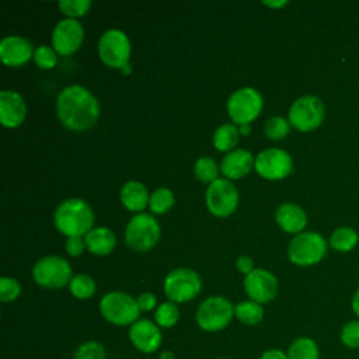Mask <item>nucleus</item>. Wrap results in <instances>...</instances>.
<instances>
[{
	"label": "nucleus",
	"mask_w": 359,
	"mask_h": 359,
	"mask_svg": "<svg viewBox=\"0 0 359 359\" xmlns=\"http://www.w3.org/2000/svg\"><path fill=\"white\" fill-rule=\"evenodd\" d=\"M56 111L65 128L86 130L98 119L100 104L86 87L73 84L65 87L57 95Z\"/></svg>",
	"instance_id": "1"
},
{
	"label": "nucleus",
	"mask_w": 359,
	"mask_h": 359,
	"mask_svg": "<svg viewBox=\"0 0 359 359\" xmlns=\"http://www.w3.org/2000/svg\"><path fill=\"white\" fill-rule=\"evenodd\" d=\"M56 229L67 237H81L91 231L94 213L91 208L77 198L63 201L55 210Z\"/></svg>",
	"instance_id": "2"
},
{
	"label": "nucleus",
	"mask_w": 359,
	"mask_h": 359,
	"mask_svg": "<svg viewBox=\"0 0 359 359\" xmlns=\"http://www.w3.org/2000/svg\"><path fill=\"white\" fill-rule=\"evenodd\" d=\"M234 317L233 303L222 296L205 299L195 314L196 324L206 332H217L224 330Z\"/></svg>",
	"instance_id": "3"
},
{
	"label": "nucleus",
	"mask_w": 359,
	"mask_h": 359,
	"mask_svg": "<svg viewBox=\"0 0 359 359\" xmlns=\"http://www.w3.org/2000/svg\"><path fill=\"white\" fill-rule=\"evenodd\" d=\"M101 316L114 325H132L139 320L136 299L123 292H109L100 302Z\"/></svg>",
	"instance_id": "4"
},
{
	"label": "nucleus",
	"mask_w": 359,
	"mask_h": 359,
	"mask_svg": "<svg viewBox=\"0 0 359 359\" xmlns=\"http://www.w3.org/2000/svg\"><path fill=\"white\" fill-rule=\"evenodd\" d=\"M327 252L324 237L316 231L299 233L292 238L287 247L289 259L300 266L314 265L320 262Z\"/></svg>",
	"instance_id": "5"
},
{
	"label": "nucleus",
	"mask_w": 359,
	"mask_h": 359,
	"mask_svg": "<svg viewBox=\"0 0 359 359\" xmlns=\"http://www.w3.org/2000/svg\"><path fill=\"white\" fill-rule=\"evenodd\" d=\"M202 289L201 276L189 268L172 269L164 279V293L172 303H187Z\"/></svg>",
	"instance_id": "6"
},
{
	"label": "nucleus",
	"mask_w": 359,
	"mask_h": 359,
	"mask_svg": "<svg viewBox=\"0 0 359 359\" xmlns=\"http://www.w3.org/2000/svg\"><path fill=\"white\" fill-rule=\"evenodd\" d=\"M160 238V226L151 215H135L125 230V241L130 250L149 251Z\"/></svg>",
	"instance_id": "7"
},
{
	"label": "nucleus",
	"mask_w": 359,
	"mask_h": 359,
	"mask_svg": "<svg viewBox=\"0 0 359 359\" xmlns=\"http://www.w3.org/2000/svg\"><path fill=\"white\" fill-rule=\"evenodd\" d=\"M264 101L261 94L252 87L236 90L227 100V112L234 123L250 125L262 109Z\"/></svg>",
	"instance_id": "8"
},
{
	"label": "nucleus",
	"mask_w": 359,
	"mask_h": 359,
	"mask_svg": "<svg viewBox=\"0 0 359 359\" xmlns=\"http://www.w3.org/2000/svg\"><path fill=\"white\" fill-rule=\"evenodd\" d=\"M34 280L46 289H60L72 280V268L69 262L56 255L41 258L32 269Z\"/></svg>",
	"instance_id": "9"
},
{
	"label": "nucleus",
	"mask_w": 359,
	"mask_h": 359,
	"mask_svg": "<svg viewBox=\"0 0 359 359\" xmlns=\"http://www.w3.org/2000/svg\"><path fill=\"white\" fill-rule=\"evenodd\" d=\"M324 114V104L318 97L304 95L292 104L289 123L302 132H310L321 125Z\"/></svg>",
	"instance_id": "10"
},
{
	"label": "nucleus",
	"mask_w": 359,
	"mask_h": 359,
	"mask_svg": "<svg viewBox=\"0 0 359 359\" xmlns=\"http://www.w3.org/2000/svg\"><path fill=\"white\" fill-rule=\"evenodd\" d=\"M98 55L107 66L121 70L126 63H129V38L121 29L105 31L98 41Z\"/></svg>",
	"instance_id": "11"
},
{
	"label": "nucleus",
	"mask_w": 359,
	"mask_h": 359,
	"mask_svg": "<svg viewBox=\"0 0 359 359\" xmlns=\"http://www.w3.org/2000/svg\"><path fill=\"white\" fill-rule=\"evenodd\" d=\"M238 203V192L230 180L217 178L209 184L206 191V205L212 215L217 217L230 216Z\"/></svg>",
	"instance_id": "12"
},
{
	"label": "nucleus",
	"mask_w": 359,
	"mask_h": 359,
	"mask_svg": "<svg viewBox=\"0 0 359 359\" xmlns=\"http://www.w3.org/2000/svg\"><path fill=\"white\" fill-rule=\"evenodd\" d=\"M292 157L282 149L262 150L255 158V171L265 180L276 181L292 172Z\"/></svg>",
	"instance_id": "13"
},
{
	"label": "nucleus",
	"mask_w": 359,
	"mask_h": 359,
	"mask_svg": "<svg viewBox=\"0 0 359 359\" xmlns=\"http://www.w3.org/2000/svg\"><path fill=\"white\" fill-rule=\"evenodd\" d=\"M84 38L83 25L73 18H65L56 24L52 34V45L56 53L67 56L74 53Z\"/></svg>",
	"instance_id": "14"
},
{
	"label": "nucleus",
	"mask_w": 359,
	"mask_h": 359,
	"mask_svg": "<svg viewBox=\"0 0 359 359\" xmlns=\"http://www.w3.org/2000/svg\"><path fill=\"white\" fill-rule=\"evenodd\" d=\"M244 289L251 300L262 304L275 299L278 292V280L271 272L258 268L245 275Z\"/></svg>",
	"instance_id": "15"
},
{
	"label": "nucleus",
	"mask_w": 359,
	"mask_h": 359,
	"mask_svg": "<svg viewBox=\"0 0 359 359\" xmlns=\"http://www.w3.org/2000/svg\"><path fill=\"white\" fill-rule=\"evenodd\" d=\"M129 341L137 351L143 353H153L160 348L163 335L160 327L156 323L147 318H142L130 325Z\"/></svg>",
	"instance_id": "16"
},
{
	"label": "nucleus",
	"mask_w": 359,
	"mask_h": 359,
	"mask_svg": "<svg viewBox=\"0 0 359 359\" xmlns=\"http://www.w3.org/2000/svg\"><path fill=\"white\" fill-rule=\"evenodd\" d=\"M27 114L24 98L13 90H3L0 93V121L4 128L20 126Z\"/></svg>",
	"instance_id": "17"
},
{
	"label": "nucleus",
	"mask_w": 359,
	"mask_h": 359,
	"mask_svg": "<svg viewBox=\"0 0 359 359\" xmlns=\"http://www.w3.org/2000/svg\"><path fill=\"white\" fill-rule=\"evenodd\" d=\"M32 45L21 36H7L0 42V59L4 65L18 67L34 56Z\"/></svg>",
	"instance_id": "18"
},
{
	"label": "nucleus",
	"mask_w": 359,
	"mask_h": 359,
	"mask_svg": "<svg viewBox=\"0 0 359 359\" xmlns=\"http://www.w3.org/2000/svg\"><path fill=\"white\" fill-rule=\"evenodd\" d=\"M255 160L245 149H236L230 151L222 161L220 170L229 180H238L247 175L254 167Z\"/></svg>",
	"instance_id": "19"
},
{
	"label": "nucleus",
	"mask_w": 359,
	"mask_h": 359,
	"mask_svg": "<svg viewBox=\"0 0 359 359\" xmlns=\"http://www.w3.org/2000/svg\"><path fill=\"white\" fill-rule=\"evenodd\" d=\"M275 219L278 226L286 233H300L307 224V216L304 210L293 203H282L276 212Z\"/></svg>",
	"instance_id": "20"
},
{
	"label": "nucleus",
	"mask_w": 359,
	"mask_h": 359,
	"mask_svg": "<svg viewBox=\"0 0 359 359\" xmlns=\"http://www.w3.org/2000/svg\"><path fill=\"white\" fill-rule=\"evenodd\" d=\"M86 248L95 255H108L116 244L114 231L108 227H97L84 236Z\"/></svg>",
	"instance_id": "21"
},
{
	"label": "nucleus",
	"mask_w": 359,
	"mask_h": 359,
	"mask_svg": "<svg viewBox=\"0 0 359 359\" xmlns=\"http://www.w3.org/2000/svg\"><path fill=\"white\" fill-rule=\"evenodd\" d=\"M149 199L146 187L139 181H128L121 189V202L128 210H143L149 205Z\"/></svg>",
	"instance_id": "22"
},
{
	"label": "nucleus",
	"mask_w": 359,
	"mask_h": 359,
	"mask_svg": "<svg viewBox=\"0 0 359 359\" xmlns=\"http://www.w3.org/2000/svg\"><path fill=\"white\" fill-rule=\"evenodd\" d=\"M286 355L287 359H320V349L313 338L299 337L290 342Z\"/></svg>",
	"instance_id": "23"
},
{
	"label": "nucleus",
	"mask_w": 359,
	"mask_h": 359,
	"mask_svg": "<svg viewBox=\"0 0 359 359\" xmlns=\"http://www.w3.org/2000/svg\"><path fill=\"white\" fill-rule=\"evenodd\" d=\"M234 316L245 325H255L264 318V309L254 300H244L234 306Z\"/></svg>",
	"instance_id": "24"
},
{
	"label": "nucleus",
	"mask_w": 359,
	"mask_h": 359,
	"mask_svg": "<svg viewBox=\"0 0 359 359\" xmlns=\"http://www.w3.org/2000/svg\"><path fill=\"white\" fill-rule=\"evenodd\" d=\"M240 132L233 123H224L219 126L213 135V144L219 151H230L238 143Z\"/></svg>",
	"instance_id": "25"
},
{
	"label": "nucleus",
	"mask_w": 359,
	"mask_h": 359,
	"mask_svg": "<svg viewBox=\"0 0 359 359\" xmlns=\"http://www.w3.org/2000/svg\"><path fill=\"white\" fill-rule=\"evenodd\" d=\"M359 241L358 233L351 227H339L330 237V245L341 252L351 251Z\"/></svg>",
	"instance_id": "26"
},
{
	"label": "nucleus",
	"mask_w": 359,
	"mask_h": 359,
	"mask_svg": "<svg viewBox=\"0 0 359 359\" xmlns=\"http://www.w3.org/2000/svg\"><path fill=\"white\" fill-rule=\"evenodd\" d=\"M154 320H156V324L161 328L174 327L180 320V310L177 303L164 302L160 306H157L154 313Z\"/></svg>",
	"instance_id": "27"
},
{
	"label": "nucleus",
	"mask_w": 359,
	"mask_h": 359,
	"mask_svg": "<svg viewBox=\"0 0 359 359\" xmlns=\"http://www.w3.org/2000/svg\"><path fill=\"white\" fill-rule=\"evenodd\" d=\"M69 289L72 294L80 300L90 299L95 293V282L91 276L86 273H79L72 278L69 283Z\"/></svg>",
	"instance_id": "28"
},
{
	"label": "nucleus",
	"mask_w": 359,
	"mask_h": 359,
	"mask_svg": "<svg viewBox=\"0 0 359 359\" xmlns=\"http://www.w3.org/2000/svg\"><path fill=\"white\" fill-rule=\"evenodd\" d=\"M174 195L168 188H157L149 199V208L156 215H163L174 206Z\"/></svg>",
	"instance_id": "29"
},
{
	"label": "nucleus",
	"mask_w": 359,
	"mask_h": 359,
	"mask_svg": "<svg viewBox=\"0 0 359 359\" xmlns=\"http://www.w3.org/2000/svg\"><path fill=\"white\" fill-rule=\"evenodd\" d=\"M219 168L210 157H199L195 163V175L201 182H209L217 180Z\"/></svg>",
	"instance_id": "30"
},
{
	"label": "nucleus",
	"mask_w": 359,
	"mask_h": 359,
	"mask_svg": "<svg viewBox=\"0 0 359 359\" xmlns=\"http://www.w3.org/2000/svg\"><path fill=\"white\" fill-rule=\"evenodd\" d=\"M73 359H107V352L101 342L86 341L74 351Z\"/></svg>",
	"instance_id": "31"
},
{
	"label": "nucleus",
	"mask_w": 359,
	"mask_h": 359,
	"mask_svg": "<svg viewBox=\"0 0 359 359\" xmlns=\"http://www.w3.org/2000/svg\"><path fill=\"white\" fill-rule=\"evenodd\" d=\"M91 7V1L88 0H63L59 3L60 11L67 15V18H77L83 17L88 13Z\"/></svg>",
	"instance_id": "32"
},
{
	"label": "nucleus",
	"mask_w": 359,
	"mask_h": 359,
	"mask_svg": "<svg viewBox=\"0 0 359 359\" xmlns=\"http://www.w3.org/2000/svg\"><path fill=\"white\" fill-rule=\"evenodd\" d=\"M289 129H290L289 121H286L282 116H273L268 119L265 123V135L273 140L283 139L289 133Z\"/></svg>",
	"instance_id": "33"
},
{
	"label": "nucleus",
	"mask_w": 359,
	"mask_h": 359,
	"mask_svg": "<svg viewBox=\"0 0 359 359\" xmlns=\"http://www.w3.org/2000/svg\"><path fill=\"white\" fill-rule=\"evenodd\" d=\"M342 345L349 349L359 348V320H351L342 325L339 334Z\"/></svg>",
	"instance_id": "34"
},
{
	"label": "nucleus",
	"mask_w": 359,
	"mask_h": 359,
	"mask_svg": "<svg viewBox=\"0 0 359 359\" xmlns=\"http://www.w3.org/2000/svg\"><path fill=\"white\" fill-rule=\"evenodd\" d=\"M34 60L36 63V66L39 69H43V70H49V69H53L57 63V57H56V50L53 48H49V46H45V45H41L35 49V53H34Z\"/></svg>",
	"instance_id": "35"
},
{
	"label": "nucleus",
	"mask_w": 359,
	"mask_h": 359,
	"mask_svg": "<svg viewBox=\"0 0 359 359\" xmlns=\"http://www.w3.org/2000/svg\"><path fill=\"white\" fill-rule=\"evenodd\" d=\"M21 293V286L14 278L3 276L0 279V300L3 303H8L15 300Z\"/></svg>",
	"instance_id": "36"
},
{
	"label": "nucleus",
	"mask_w": 359,
	"mask_h": 359,
	"mask_svg": "<svg viewBox=\"0 0 359 359\" xmlns=\"http://www.w3.org/2000/svg\"><path fill=\"white\" fill-rule=\"evenodd\" d=\"M84 248H86V243L84 240H81V237H67L66 251L69 255L77 257L84 251Z\"/></svg>",
	"instance_id": "37"
},
{
	"label": "nucleus",
	"mask_w": 359,
	"mask_h": 359,
	"mask_svg": "<svg viewBox=\"0 0 359 359\" xmlns=\"http://www.w3.org/2000/svg\"><path fill=\"white\" fill-rule=\"evenodd\" d=\"M136 302H137V307H139L140 311H150L157 304L156 296L153 293H150V292H144V293L139 294Z\"/></svg>",
	"instance_id": "38"
},
{
	"label": "nucleus",
	"mask_w": 359,
	"mask_h": 359,
	"mask_svg": "<svg viewBox=\"0 0 359 359\" xmlns=\"http://www.w3.org/2000/svg\"><path fill=\"white\" fill-rule=\"evenodd\" d=\"M236 266L240 272L248 275L250 272L254 271V262L250 257H245V255H241L237 258V262H236Z\"/></svg>",
	"instance_id": "39"
},
{
	"label": "nucleus",
	"mask_w": 359,
	"mask_h": 359,
	"mask_svg": "<svg viewBox=\"0 0 359 359\" xmlns=\"http://www.w3.org/2000/svg\"><path fill=\"white\" fill-rule=\"evenodd\" d=\"M259 359H287V355H286V352L273 348V349L265 351V352L259 356Z\"/></svg>",
	"instance_id": "40"
},
{
	"label": "nucleus",
	"mask_w": 359,
	"mask_h": 359,
	"mask_svg": "<svg viewBox=\"0 0 359 359\" xmlns=\"http://www.w3.org/2000/svg\"><path fill=\"white\" fill-rule=\"evenodd\" d=\"M351 306H352V311H353V313L356 314V317L359 318V289L355 292V294H353V297H352Z\"/></svg>",
	"instance_id": "41"
},
{
	"label": "nucleus",
	"mask_w": 359,
	"mask_h": 359,
	"mask_svg": "<svg viewBox=\"0 0 359 359\" xmlns=\"http://www.w3.org/2000/svg\"><path fill=\"white\" fill-rule=\"evenodd\" d=\"M287 4V1L286 0H279V1H264V6H266V7H272V8H280V7H283V6H286Z\"/></svg>",
	"instance_id": "42"
},
{
	"label": "nucleus",
	"mask_w": 359,
	"mask_h": 359,
	"mask_svg": "<svg viewBox=\"0 0 359 359\" xmlns=\"http://www.w3.org/2000/svg\"><path fill=\"white\" fill-rule=\"evenodd\" d=\"M238 132L241 133V135H250L251 133V126L250 125H240L238 126Z\"/></svg>",
	"instance_id": "43"
},
{
	"label": "nucleus",
	"mask_w": 359,
	"mask_h": 359,
	"mask_svg": "<svg viewBox=\"0 0 359 359\" xmlns=\"http://www.w3.org/2000/svg\"><path fill=\"white\" fill-rule=\"evenodd\" d=\"M121 73L125 74V76H126V74H130V73H132V66H130V63H126V65L121 69Z\"/></svg>",
	"instance_id": "44"
},
{
	"label": "nucleus",
	"mask_w": 359,
	"mask_h": 359,
	"mask_svg": "<svg viewBox=\"0 0 359 359\" xmlns=\"http://www.w3.org/2000/svg\"><path fill=\"white\" fill-rule=\"evenodd\" d=\"M160 359H175V358H174L172 352H170V351H164V352L160 355Z\"/></svg>",
	"instance_id": "45"
},
{
	"label": "nucleus",
	"mask_w": 359,
	"mask_h": 359,
	"mask_svg": "<svg viewBox=\"0 0 359 359\" xmlns=\"http://www.w3.org/2000/svg\"><path fill=\"white\" fill-rule=\"evenodd\" d=\"M217 359H224V358H217Z\"/></svg>",
	"instance_id": "46"
}]
</instances>
